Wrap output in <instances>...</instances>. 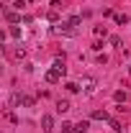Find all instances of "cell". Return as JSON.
<instances>
[{
  "mask_svg": "<svg viewBox=\"0 0 131 133\" xmlns=\"http://www.w3.org/2000/svg\"><path fill=\"white\" fill-rule=\"evenodd\" d=\"M13 8H16L18 13H21V10H23V8H26V3H23V0H16V3H13Z\"/></svg>",
  "mask_w": 131,
  "mask_h": 133,
  "instance_id": "obj_18",
  "label": "cell"
},
{
  "mask_svg": "<svg viewBox=\"0 0 131 133\" xmlns=\"http://www.w3.org/2000/svg\"><path fill=\"white\" fill-rule=\"evenodd\" d=\"M8 33H10L13 38H21V28H16V26H10V28H8Z\"/></svg>",
  "mask_w": 131,
  "mask_h": 133,
  "instance_id": "obj_17",
  "label": "cell"
},
{
  "mask_svg": "<svg viewBox=\"0 0 131 133\" xmlns=\"http://www.w3.org/2000/svg\"><path fill=\"white\" fill-rule=\"evenodd\" d=\"M93 120H103V123H105V120H111V115H108V110H93Z\"/></svg>",
  "mask_w": 131,
  "mask_h": 133,
  "instance_id": "obj_3",
  "label": "cell"
},
{
  "mask_svg": "<svg viewBox=\"0 0 131 133\" xmlns=\"http://www.w3.org/2000/svg\"><path fill=\"white\" fill-rule=\"evenodd\" d=\"M113 21L118 23V26H126V23H129V16H126V13H116Z\"/></svg>",
  "mask_w": 131,
  "mask_h": 133,
  "instance_id": "obj_8",
  "label": "cell"
},
{
  "mask_svg": "<svg viewBox=\"0 0 131 133\" xmlns=\"http://www.w3.org/2000/svg\"><path fill=\"white\" fill-rule=\"evenodd\" d=\"M54 69H59L62 74H67V64H64V56H57V59H54Z\"/></svg>",
  "mask_w": 131,
  "mask_h": 133,
  "instance_id": "obj_6",
  "label": "cell"
},
{
  "mask_svg": "<svg viewBox=\"0 0 131 133\" xmlns=\"http://www.w3.org/2000/svg\"><path fill=\"white\" fill-rule=\"evenodd\" d=\"M62 133H77V131H75L72 123H62Z\"/></svg>",
  "mask_w": 131,
  "mask_h": 133,
  "instance_id": "obj_14",
  "label": "cell"
},
{
  "mask_svg": "<svg viewBox=\"0 0 131 133\" xmlns=\"http://www.w3.org/2000/svg\"><path fill=\"white\" fill-rule=\"evenodd\" d=\"M21 105H23V108H31V105H33V97H31V95H23V97H21Z\"/></svg>",
  "mask_w": 131,
  "mask_h": 133,
  "instance_id": "obj_12",
  "label": "cell"
},
{
  "mask_svg": "<svg viewBox=\"0 0 131 133\" xmlns=\"http://www.w3.org/2000/svg\"><path fill=\"white\" fill-rule=\"evenodd\" d=\"M46 18H49V21H59V13H57V8H51L49 13H46Z\"/></svg>",
  "mask_w": 131,
  "mask_h": 133,
  "instance_id": "obj_16",
  "label": "cell"
},
{
  "mask_svg": "<svg viewBox=\"0 0 131 133\" xmlns=\"http://www.w3.org/2000/svg\"><path fill=\"white\" fill-rule=\"evenodd\" d=\"M105 33H108V28H105V26H95V36H103V38H105Z\"/></svg>",
  "mask_w": 131,
  "mask_h": 133,
  "instance_id": "obj_13",
  "label": "cell"
},
{
  "mask_svg": "<svg viewBox=\"0 0 131 133\" xmlns=\"http://www.w3.org/2000/svg\"><path fill=\"white\" fill-rule=\"evenodd\" d=\"M67 23H69V26H72V28L77 31V26H80V23H82V18H80V16H72V18H69V21H67Z\"/></svg>",
  "mask_w": 131,
  "mask_h": 133,
  "instance_id": "obj_11",
  "label": "cell"
},
{
  "mask_svg": "<svg viewBox=\"0 0 131 133\" xmlns=\"http://www.w3.org/2000/svg\"><path fill=\"white\" fill-rule=\"evenodd\" d=\"M75 131H77V133H87V131H90V120H80V123L75 125Z\"/></svg>",
  "mask_w": 131,
  "mask_h": 133,
  "instance_id": "obj_7",
  "label": "cell"
},
{
  "mask_svg": "<svg viewBox=\"0 0 131 133\" xmlns=\"http://www.w3.org/2000/svg\"><path fill=\"white\" fill-rule=\"evenodd\" d=\"M5 21H8V23H18V21H21V13H18V10H5Z\"/></svg>",
  "mask_w": 131,
  "mask_h": 133,
  "instance_id": "obj_5",
  "label": "cell"
},
{
  "mask_svg": "<svg viewBox=\"0 0 131 133\" xmlns=\"http://www.w3.org/2000/svg\"><path fill=\"white\" fill-rule=\"evenodd\" d=\"M62 77H64V74H62L59 69H54V66H51V69H46V74H44V79H46L49 84H57V82H62Z\"/></svg>",
  "mask_w": 131,
  "mask_h": 133,
  "instance_id": "obj_1",
  "label": "cell"
},
{
  "mask_svg": "<svg viewBox=\"0 0 131 133\" xmlns=\"http://www.w3.org/2000/svg\"><path fill=\"white\" fill-rule=\"evenodd\" d=\"M111 128H113L116 133H118V131H123V128H121V123H118V120H111Z\"/></svg>",
  "mask_w": 131,
  "mask_h": 133,
  "instance_id": "obj_19",
  "label": "cell"
},
{
  "mask_svg": "<svg viewBox=\"0 0 131 133\" xmlns=\"http://www.w3.org/2000/svg\"><path fill=\"white\" fill-rule=\"evenodd\" d=\"M57 110H59V113H67V110H69V102H67V100H57Z\"/></svg>",
  "mask_w": 131,
  "mask_h": 133,
  "instance_id": "obj_9",
  "label": "cell"
},
{
  "mask_svg": "<svg viewBox=\"0 0 131 133\" xmlns=\"http://www.w3.org/2000/svg\"><path fill=\"white\" fill-rule=\"evenodd\" d=\"M64 87H67V92H77V90H80V84H77V82H67Z\"/></svg>",
  "mask_w": 131,
  "mask_h": 133,
  "instance_id": "obj_15",
  "label": "cell"
},
{
  "mask_svg": "<svg viewBox=\"0 0 131 133\" xmlns=\"http://www.w3.org/2000/svg\"><path fill=\"white\" fill-rule=\"evenodd\" d=\"M113 100H116V102H126V92H123V90H116V92H113Z\"/></svg>",
  "mask_w": 131,
  "mask_h": 133,
  "instance_id": "obj_10",
  "label": "cell"
},
{
  "mask_svg": "<svg viewBox=\"0 0 131 133\" xmlns=\"http://www.w3.org/2000/svg\"><path fill=\"white\" fill-rule=\"evenodd\" d=\"M95 77H82V87H85V92H87V95H93V92H95Z\"/></svg>",
  "mask_w": 131,
  "mask_h": 133,
  "instance_id": "obj_2",
  "label": "cell"
},
{
  "mask_svg": "<svg viewBox=\"0 0 131 133\" xmlns=\"http://www.w3.org/2000/svg\"><path fill=\"white\" fill-rule=\"evenodd\" d=\"M41 128H44V131H51V128H54V118L51 115H41Z\"/></svg>",
  "mask_w": 131,
  "mask_h": 133,
  "instance_id": "obj_4",
  "label": "cell"
}]
</instances>
